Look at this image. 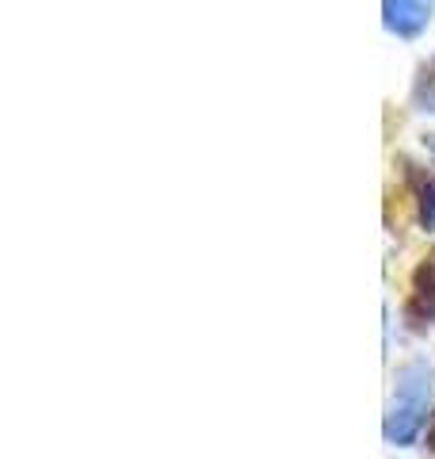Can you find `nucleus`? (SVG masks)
Listing matches in <instances>:
<instances>
[{
    "instance_id": "7ed1b4c3",
    "label": "nucleus",
    "mask_w": 435,
    "mask_h": 459,
    "mask_svg": "<svg viewBox=\"0 0 435 459\" xmlns=\"http://www.w3.org/2000/svg\"><path fill=\"white\" fill-rule=\"evenodd\" d=\"M386 27L401 39H416L435 16V0H382Z\"/></svg>"
},
{
    "instance_id": "f03ea898",
    "label": "nucleus",
    "mask_w": 435,
    "mask_h": 459,
    "mask_svg": "<svg viewBox=\"0 0 435 459\" xmlns=\"http://www.w3.org/2000/svg\"><path fill=\"white\" fill-rule=\"evenodd\" d=\"M405 322L413 329H428L435 322V256L420 261L413 272V287L405 299Z\"/></svg>"
},
{
    "instance_id": "f257e3e1",
    "label": "nucleus",
    "mask_w": 435,
    "mask_h": 459,
    "mask_svg": "<svg viewBox=\"0 0 435 459\" xmlns=\"http://www.w3.org/2000/svg\"><path fill=\"white\" fill-rule=\"evenodd\" d=\"M431 383H435V371L428 364H409V368L397 371L394 406L386 413V440L389 444H413L416 433L424 429Z\"/></svg>"
},
{
    "instance_id": "20e7f679",
    "label": "nucleus",
    "mask_w": 435,
    "mask_h": 459,
    "mask_svg": "<svg viewBox=\"0 0 435 459\" xmlns=\"http://www.w3.org/2000/svg\"><path fill=\"white\" fill-rule=\"evenodd\" d=\"M409 184H413V192H416L420 226L435 230V172H420L416 165H409Z\"/></svg>"
},
{
    "instance_id": "39448f33",
    "label": "nucleus",
    "mask_w": 435,
    "mask_h": 459,
    "mask_svg": "<svg viewBox=\"0 0 435 459\" xmlns=\"http://www.w3.org/2000/svg\"><path fill=\"white\" fill-rule=\"evenodd\" d=\"M413 108L424 115H435V57L420 65L416 84H413Z\"/></svg>"
}]
</instances>
